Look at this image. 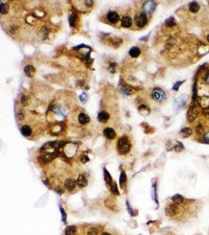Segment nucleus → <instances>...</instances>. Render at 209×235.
I'll return each mask as SVG.
<instances>
[{"mask_svg": "<svg viewBox=\"0 0 209 235\" xmlns=\"http://www.w3.org/2000/svg\"><path fill=\"white\" fill-rule=\"evenodd\" d=\"M118 152L121 155H125L126 153L129 152L131 148V145L129 143L128 138L125 137H121L118 143Z\"/></svg>", "mask_w": 209, "mask_h": 235, "instance_id": "f257e3e1", "label": "nucleus"}, {"mask_svg": "<svg viewBox=\"0 0 209 235\" xmlns=\"http://www.w3.org/2000/svg\"><path fill=\"white\" fill-rule=\"evenodd\" d=\"M147 21L148 19L147 14L144 12H139L135 17V22L139 28H143L147 24Z\"/></svg>", "mask_w": 209, "mask_h": 235, "instance_id": "f03ea898", "label": "nucleus"}, {"mask_svg": "<svg viewBox=\"0 0 209 235\" xmlns=\"http://www.w3.org/2000/svg\"><path fill=\"white\" fill-rule=\"evenodd\" d=\"M152 97L153 99L158 102H161L164 101L166 99V94L162 89L159 88L154 89L152 93Z\"/></svg>", "mask_w": 209, "mask_h": 235, "instance_id": "7ed1b4c3", "label": "nucleus"}, {"mask_svg": "<svg viewBox=\"0 0 209 235\" xmlns=\"http://www.w3.org/2000/svg\"><path fill=\"white\" fill-rule=\"evenodd\" d=\"M179 212V207L178 204H168V206L166 207L165 209V214L167 215L168 216H176Z\"/></svg>", "mask_w": 209, "mask_h": 235, "instance_id": "20e7f679", "label": "nucleus"}, {"mask_svg": "<svg viewBox=\"0 0 209 235\" xmlns=\"http://www.w3.org/2000/svg\"><path fill=\"white\" fill-rule=\"evenodd\" d=\"M103 135H104V137L109 139V140H113L116 137V132L114 131V129H112V128H110V127L104 129Z\"/></svg>", "mask_w": 209, "mask_h": 235, "instance_id": "39448f33", "label": "nucleus"}, {"mask_svg": "<svg viewBox=\"0 0 209 235\" xmlns=\"http://www.w3.org/2000/svg\"><path fill=\"white\" fill-rule=\"evenodd\" d=\"M107 17L109 22L111 24H116L117 22H118L119 19H120V17H119L118 14L116 12H113V11L109 12Z\"/></svg>", "mask_w": 209, "mask_h": 235, "instance_id": "423d86ee", "label": "nucleus"}, {"mask_svg": "<svg viewBox=\"0 0 209 235\" xmlns=\"http://www.w3.org/2000/svg\"><path fill=\"white\" fill-rule=\"evenodd\" d=\"M109 119H110V114L109 113L106 112V111H101L98 114V117H97V119L98 121L101 123H106L107 121H108Z\"/></svg>", "mask_w": 209, "mask_h": 235, "instance_id": "0eeeda50", "label": "nucleus"}, {"mask_svg": "<svg viewBox=\"0 0 209 235\" xmlns=\"http://www.w3.org/2000/svg\"><path fill=\"white\" fill-rule=\"evenodd\" d=\"M76 184H77V182H75L72 179H67V180L65 181L64 185L68 191H73L76 186Z\"/></svg>", "mask_w": 209, "mask_h": 235, "instance_id": "6e6552de", "label": "nucleus"}, {"mask_svg": "<svg viewBox=\"0 0 209 235\" xmlns=\"http://www.w3.org/2000/svg\"><path fill=\"white\" fill-rule=\"evenodd\" d=\"M24 72L25 74L28 77L32 78L35 74V67L32 66V65H27L25 67H24Z\"/></svg>", "mask_w": 209, "mask_h": 235, "instance_id": "1a4fd4ad", "label": "nucleus"}, {"mask_svg": "<svg viewBox=\"0 0 209 235\" xmlns=\"http://www.w3.org/2000/svg\"><path fill=\"white\" fill-rule=\"evenodd\" d=\"M78 121L80 122V124L82 125H85L89 123L90 121V119L89 117L85 113H81L78 116Z\"/></svg>", "mask_w": 209, "mask_h": 235, "instance_id": "9d476101", "label": "nucleus"}, {"mask_svg": "<svg viewBox=\"0 0 209 235\" xmlns=\"http://www.w3.org/2000/svg\"><path fill=\"white\" fill-rule=\"evenodd\" d=\"M21 134L23 135L24 137H30L31 135V133H32L31 128L29 126V125H27L21 127Z\"/></svg>", "mask_w": 209, "mask_h": 235, "instance_id": "9b49d317", "label": "nucleus"}, {"mask_svg": "<svg viewBox=\"0 0 209 235\" xmlns=\"http://www.w3.org/2000/svg\"><path fill=\"white\" fill-rule=\"evenodd\" d=\"M132 24V21L131 17H124L121 20V26L124 28H130Z\"/></svg>", "mask_w": 209, "mask_h": 235, "instance_id": "f8f14e48", "label": "nucleus"}, {"mask_svg": "<svg viewBox=\"0 0 209 235\" xmlns=\"http://www.w3.org/2000/svg\"><path fill=\"white\" fill-rule=\"evenodd\" d=\"M141 53V50L139 49V47L137 46H134L132 47V49L129 50V55L130 57H133V58H136V57H138Z\"/></svg>", "mask_w": 209, "mask_h": 235, "instance_id": "ddd939ff", "label": "nucleus"}, {"mask_svg": "<svg viewBox=\"0 0 209 235\" xmlns=\"http://www.w3.org/2000/svg\"><path fill=\"white\" fill-rule=\"evenodd\" d=\"M189 9L192 13H197L200 10V6L197 2H191L189 4Z\"/></svg>", "mask_w": 209, "mask_h": 235, "instance_id": "4468645a", "label": "nucleus"}, {"mask_svg": "<svg viewBox=\"0 0 209 235\" xmlns=\"http://www.w3.org/2000/svg\"><path fill=\"white\" fill-rule=\"evenodd\" d=\"M76 182H77L78 185L81 187H84L87 185V180L84 176H79Z\"/></svg>", "mask_w": 209, "mask_h": 235, "instance_id": "2eb2a0df", "label": "nucleus"}, {"mask_svg": "<svg viewBox=\"0 0 209 235\" xmlns=\"http://www.w3.org/2000/svg\"><path fill=\"white\" fill-rule=\"evenodd\" d=\"M172 200L173 203H175L176 204H181L183 202L184 198L181 195H179V194H176V195L173 197Z\"/></svg>", "mask_w": 209, "mask_h": 235, "instance_id": "dca6fc26", "label": "nucleus"}, {"mask_svg": "<svg viewBox=\"0 0 209 235\" xmlns=\"http://www.w3.org/2000/svg\"><path fill=\"white\" fill-rule=\"evenodd\" d=\"M76 227L75 226H70L67 227L65 230V234L66 235H75L76 234Z\"/></svg>", "mask_w": 209, "mask_h": 235, "instance_id": "f3484780", "label": "nucleus"}, {"mask_svg": "<svg viewBox=\"0 0 209 235\" xmlns=\"http://www.w3.org/2000/svg\"><path fill=\"white\" fill-rule=\"evenodd\" d=\"M146 6H148V7H145L146 8V10L147 12H149V13H151L154 10L155 7H156V3H154V2H148Z\"/></svg>", "mask_w": 209, "mask_h": 235, "instance_id": "a211bd4d", "label": "nucleus"}, {"mask_svg": "<svg viewBox=\"0 0 209 235\" xmlns=\"http://www.w3.org/2000/svg\"><path fill=\"white\" fill-rule=\"evenodd\" d=\"M8 10H9V6L6 3H1L0 4V13H6L8 12Z\"/></svg>", "mask_w": 209, "mask_h": 235, "instance_id": "6ab92c4d", "label": "nucleus"}, {"mask_svg": "<svg viewBox=\"0 0 209 235\" xmlns=\"http://www.w3.org/2000/svg\"><path fill=\"white\" fill-rule=\"evenodd\" d=\"M165 24L168 26V27H172L176 24V20L174 19V17H171L168 19H167L165 21Z\"/></svg>", "mask_w": 209, "mask_h": 235, "instance_id": "aec40b11", "label": "nucleus"}, {"mask_svg": "<svg viewBox=\"0 0 209 235\" xmlns=\"http://www.w3.org/2000/svg\"><path fill=\"white\" fill-rule=\"evenodd\" d=\"M125 182H126V175L125 174L124 172H122L121 174V176H120V185H121V187H123Z\"/></svg>", "mask_w": 209, "mask_h": 235, "instance_id": "412c9836", "label": "nucleus"}, {"mask_svg": "<svg viewBox=\"0 0 209 235\" xmlns=\"http://www.w3.org/2000/svg\"><path fill=\"white\" fill-rule=\"evenodd\" d=\"M180 134H183V137H188L189 135L191 134V129H189V128H185V129H182L180 132Z\"/></svg>", "mask_w": 209, "mask_h": 235, "instance_id": "4be33fe9", "label": "nucleus"}, {"mask_svg": "<svg viewBox=\"0 0 209 235\" xmlns=\"http://www.w3.org/2000/svg\"><path fill=\"white\" fill-rule=\"evenodd\" d=\"M87 235H98V230L96 228H92L89 230L87 233Z\"/></svg>", "mask_w": 209, "mask_h": 235, "instance_id": "5701e85b", "label": "nucleus"}, {"mask_svg": "<svg viewBox=\"0 0 209 235\" xmlns=\"http://www.w3.org/2000/svg\"><path fill=\"white\" fill-rule=\"evenodd\" d=\"M104 173H105V177H106V181L108 183V184H111V176L109 175V173L107 171H106V169H104Z\"/></svg>", "mask_w": 209, "mask_h": 235, "instance_id": "b1692460", "label": "nucleus"}, {"mask_svg": "<svg viewBox=\"0 0 209 235\" xmlns=\"http://www.w3.org/2000/svg\"><path fill=\"white\" fill-rule=\"evenodd\" d=\"M184 82H176L175 85H174V86L172 87V89H174V90H178L179 89V87L180 86L181 84H183V83Z\"/></svg>", "mask_w": 209, "mask_h": 235, "instance_id": "393cba45", "label": "nucleus"}, {"mask_svg": "<svg viewBox=\"0 0 209 235\" xmlns=\"http://www.w3.org/2000/svg\"><path fill=\"white\" fill-rule=\"evenodd\" d=\"M75 17H74V15H71V17H70V19H69V21H70V24L71 26H73V24H74V23H75V19L74 18Z\"/></svg>", "mask_w": 209, "mask_h": 235, "instance_id": "a878e982", "label": "nucleus"}, {"mask_svg": "<svg viewBox=\"0 0 209 235\" xmlns=\"http://www.w3.org/2000/svg\"><path fill=\"white\" fill-rule=\"evenodd\" d=\"M112 190H113V191H114V193H115V194H118V189H117V186L115 184H114L113 186H112Z\"/></svg>", "mask_w": 209, "mask_h": 235, "instance_id": "bb28decb", "label": "nucleus"}, {"mask_svg": "<svg viewBox=\"0 0 209 235\" xmlns=\"http://www.w3.org/2000/svg\"><path fill=\"white\" fill-rule=\"evenodd\" d=\"M83 99H85V100H86V95H85V93H83L82 95H81V97H80V100L82 102H83Z\"/></svg>", "mask_w": 209, "mask_h": 235, "instance_id": "cd10ccee", "label": "nucleus"}, {"mask_svg": "<svg viewBox=\"0 0 209 235\" xmlns=\"http://www.w3.org/2000/svg\"><path fill=\"white\" fill-rule=\"evenodd\" d=\"M82 162H84V163H85L86 162H87V161H89V158L88 157H86V156H85V157H83L82 158Z\"/></svg>", "mask_w": 209, "mask_h": 235, "instance_id": "c85d7f7f", "label": "nucleus"}, {"mask_svg": "<svg viewBox=\"0 0 209 235\" xmlns=\"http://www.w3.org/2000/svg\"><path fill=\"white\" fill-rule=\"evenodd\" d=\"M204 138H205V140H206V141L209 142V132H208V133L205 135V137H204Z\"/></svg>", "mask_w": 209, "mask_h": 235, "instance_id": "c756f323", "label": "nucleus"}, {"mask_svg": "<svg viewBox=\"0 0 209 235\" xmlns=\"http://www.w3.org/2000/svg\"><path fill=\"white\" fill-rule=\"evenodd\" d=\"M102 235H111V234H108V233H103Z\"/></svg>", "mask_w": 209, "mask_h": 235, "instance_id": "7c9ffc66", "label": "nucleus"}, {"mask_svg": "<svg viewBox=\"0 0 209 235\" xmlns=\"http://www.w3.org/2000/svg\"><path fill=\"white\" fill-rule=\"evenodd\" d=\"M207 40H208V42H209V35H208V37H207Z\"/></svg>", "mask_w": 209, "mask_h": 235, "instance_id": "2f4dec72", "label": "nucleus"}]
</instances>
